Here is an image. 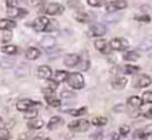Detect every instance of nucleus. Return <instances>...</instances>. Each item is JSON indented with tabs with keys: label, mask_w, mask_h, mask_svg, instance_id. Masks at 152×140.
<instances>
[{
	"label": "nucleus",
	"mask_w": 152,
	"mask_h": 140,
	"mask_svg": "<svg viewBox=\"0 0 152 140\" xmlns=\"http://www.w3.org/2000/svg\"><path fill=\"white\" fill-rule=\"evenodd\" d=\"M66 82L73 90H81L85 86V78H83V75L81 73L73 72V73H67Z\"/></svg>",
	"instance_id": "obj_1"
},
{
	"label": "nucleus",
	"mask_w": 152,
	"mask_h": 140,
	"mask_svg": "<svg viewBox=\"0 0 152 140\" xmlns=\"http://www.w3.org/2000/svg\"><path fill=\"white\" fill-rule=\"evenodd\" d=\"M50 22H51V20L47 16H45V15H43V16H38L37 19L32 22V27H34V30L38 32H47Z\"/></svg>",
	"instance_id": "obj_2"
},
{
	"label": "nucleus",
	"mask_w": 152,
	"mask_h": 140,
	"mask_svg": "<svg viewBox=\"0 0 152 140\" xmlns=\"http://www.w3.org/2000/svg\"><path fill=\"white\" fill-rule=\"evenodd\" d=\"M89 127H90L89 121L81 119V120H73L72 123H69L67 128H69L70 131H74V132H86L89 129Z\"/></svg>",
	"instance_id": "obj_3"
},
{
	"label": "nucleus",
	"mask_w": 152,
	"mask_h": 140,
	"mask_svg": "<svg viewBox=\"0 0 152 140\" xmlns=\"http://www.w3.org/2000/svg\"><path fill=\"white\" fill-rule=\"evenodd\" d=\"M128 40L124 39V38H113L109 42V47L113 51H124V50L128 49Z\"/></svg>",
	"instance_id": "obj_4"
},
{
	"label": "nucleus",
	"mask_w": 152,
	"mask_h": 140,
	"mask_svg": "<svg viewBox=\"0 0 152 140\" xmlns=\"http://www.w3.org/2000/svg\"><path fill=\"white\" fill-rule=\"evenodd\" d=\"M7 16H8V19H22V18H24L27 14H28V11L24 8H20V7H7Z\"/></svg>",
	"instance_id": "obj_5"
},
{
	"label": "nucleus",
	"mask_w": 152,
	"mask_h": 140,
	"mask_svg": "<svg viewBox=\"0 0 152 140\" xmlns=\"http://www.w3.org/2000/svg\"><path fill=\"white\" fill-rule=\"evenodd\" d=\"M128 7V3L125 0H112L109 3H106V12L108 14H113L120 10H125Z\"/></svg>",
	"instance_id": "obj_6"
},
{
	"label": "nucleus",
	"mask_w": 152,
	"mask_h": 140,
	"mask_svg": "<svg viewBox=\"0 0 152 140\" xmlns=\"http://www.w3.org/2000/svg\"><path fill=\"white\" fill-rule=\"evenodd\" d=\"M63 11H65V7L59 3H50L43 10V12L49 16H57V15L63 14Z\"/></svg>",
	"instance_id": "obj_7"
},
{
	"label": "nucleus",
	"mask_w": 152,
	"mask_h": 140,
	"mask_svg": "<svg viewBox=\"0 0 152 140\" xmlns=\"http://www.w3.org/2000/svg\"><path fill=\"white\" fill-rule=\"evenodd\" d=\"M106 34V27L102 23H93L89 27V35L90 37H96V38H101Z\"/></svg>",
	"instance_id": "obj_8"
},
{
	"label": "nucleus",
	"mask_w": 152,
	"mask_h": 140,
	"mask_svg": "<svg viewBox=\"0 0 152 140\" xmlns=\"http://www.w3.org/2000/svg\"><path fill=\"white\" fill-rule=\"evenodd\" d=\"M38 105V103H35V101H32V100H30V98H23V100H19L16 103V109L19 112H26V111H28V109H32L34 106H37Z\"/></svg>",
	"instance_id": "obj_9"
},
{
	"label": "nucleus",
	"mask_w": 152,
	"mask_h": 140,
	"mask_svg": "<svg viewBox=\"0 0 152 140\" xmlns=\"http://www.w3.org/2000/svg\"><path fill=\"white\" fill-rule=\"evenodd\" d=\"M37 75L40 80H50L53 75V70H51V67L47 65H40L39 67L37 69Z\"/></svg>",
	"instance_id": "obj_10"
},
{
	"label": "nucleus",
	"mask_w": 152,
	"mask_h": 140,
	"mask_svg": "<svg viewBox=\"0 0 152 140\" xmlns=\"http://www.w3.org/2000/svg\"><path fill=\"white\" fill-rule=\"evenodd\" d=\"M152 84V78L148 74H140L135 81V89H141V88H147Z\"/></svg>",
	"instance_id": "obj_11"
},
{
	"label": "nucleus",
	"mask_w": 152,
	"mask_h": 140,
	"mask_svg": "<svg viewBox=\"0 0 152 140\" xmlns=\"http://www.w3.org/2000/svg\"><path fill=\"white\" fill-rule=\"evenodd\" d=\"M126 84H128V80L120 74L115 75V77L112 78V88L115 89V90H123L126 86Z\"/></svg>",
	"instance_id": "obj_12"
},
{
	"label": "nucleus",
	"mask_w": 152,
	"mask_h": 140,
	"mask_svg": "<svg viewBox=\"0 0 152 140\" xmlns=\"http://www.w3.org/2000/svg\"><path fill=\"white\" fill-rule=\"evenodd\" d=\"M80 61H81L80 55L72 53V54H67L66 57H65L63 63H65V66H66V67H75V66L80 63Z\"/></svg>",
	"instance_id": "obj_13"
},
{
	"label": "nucleus",
	"mask_w": 152,
	"mask_h": 140,
	"mask_svg": "<svg viewBox=\"0 0 152 140\" xmlns=\"http://www.w3.org/2000/svg\"><path fill=\"white\" fill-rule=\"evenodd\" d=\"M94 47H96V50L104 53V54H108V53L110 51L109 43L106 42L105 39H102V38H98V39L96 40V42H94Z\"/></svg>",
	"instance_id": "obj_14"
},
{
	"label": "nucleus",
	"mask_w": 152,
	"mask_h": 140,
	"mask_svg": "<svg viewBox=\"0 0 152 140\" xmlns=\"http://www.w3.org/2000/svg\"><path fill=\"white\" fill-rule=\"evenodd\" d=\"M62 124H63V119L61 117V116H53V117L49 120V123H47L46 127L49 131H54V129L59 128Z\"/></svg>",
	"instance_id": "obj_15"
},
{
	"label": "nucleus",
	"mask_w": 152,
	"mask_h": 140,
	"mask_svg": "<svg viewBox=\"0 0 152 140\" xmlns=\"http://www.w3.org/2000/svg\"><path fill=\"white\" fill-rule=\"evenodd\" d=\"M15 27H16V23L12 19H8V18L0 19V31H11Z\"/></svg>",
	"instance_id": "obj_16"
},
{
	"label": "nucleus",
	"mask_w": 152,
	"mask_h": 140,
	"mask_svg": "<svg viewBox=\"0 0 152 140\" xmlns=\"http://www.w3.org/2000/svg\"><path fill=\"white\" fill-rule=\"evenodd\" d=\"M126 104H128V106H131L133 109H140L144 103L141 100V97H139V96H131V97H128Z\"/></svg>",
	"instance_id": "obj_17"
},
{
	"label": "nucleus",
	"mask_w": 152,
	"mask_h": 140,
	"mask_svg": "<svg viewBox=\"0 0 152 140\" xmlns=\"http://www.w3.org/2000/svg\"><path fill=\"white\" fill-rule=\"evenodd\" d=\"M26 59L27 61H35L40 57V50L38 47H28L26 50Z\"/></svg>",
	"instance_id": "obj_18"
},
{
	"label": "nucleus",
	"mask_w": 152,
	"mask_h": 140,
	"mask_svg": "<svg viewBox=\"0 0 152 140\" xmlns=\"http://www.w3.org/2000/svg\"><path fill=\"white\" fill-rule=\"evenodd\" d=\"M40 45H42L45 49H53V47H55V45H57V40H55V38L51 37V35H46L45 38H42Z\"/></svg>",
	"instance_id": "obj_19"
},
{
	"label": "nucleus",
	"mask_w": 152,
	"mask_h": 140,
	"mask_svg": "<svg viewBox=\"0 0 152 140\" xmlns=\"http://www.w3.org/2000/svg\"><path fill=\"white\" fill-rule=\"evenodd\" d=\"M43 125H45V121L38 117L32 119V120H28V123H27V127H28V129H31V131H38V129H40Z\"/></svg>",
	"instance_id": "obj_20"
},
{
	"label": "nucleus",
	"mask_w": 152,
	"mask_h": 140,
	"mask_svg": "<svg viewBox=\"0 0 152 140\" xmlns=\"http://www.w3.org/2000/svg\"><path fill=\"white\" fill-rule=\"evenodd\" d=\"M66 77H67V72H65V70H57V72L54 73V75H51L50 80H53L57 84H61V82H63V81H66Z\"/></svg>",
	"instance_id": "obj_21"
},
{
	"label": "nucleus",
	"mask_w": 152,
	"mask_h": 140,
	"mask_svg": "<svg viewBox=\"0 0 152 140\" xmlns=\"http://www.w3.org/2000/svg\"><path fill=\"white\" fill-rule=\"evenodd\" d=\"M45 100H46V103L49 104L51 108H59L61 104H62L59 98L55 97V95H46L45 96Z\"/></svg>",
	"instance_id": "obj_22"
},
{
	"label": "nucleus",
	"mask_w": 152,
	"mask_h": 140,
	"mask_svg": "<svg viewBox=\"0 0 152 140\" xmlns=\"http://www.w3.org/2000/svg\"><path fill=\"white\" fill-rule=\"evenodd\" d=\"M74 18H75V20L80 23H89L90 22V15L88 14V12H83V11L75 12Z\"/></svg>",
	"instance_id": "obj_23"
},
{
	"label": "nucleus",
	"mask_w": 152,
	"mask_h": 140,
	"mask_svg": "<svg viewBox=\"0 0 152 140\" xmlns=\"http://www.w3.org/2000/svg\"><path fill=\"white\" fill-rule=\"evenodd\" d=\"M18 51H19V49H18L15 45L1 46V53H4V54H7V55H15V54H18Z\"/></svg>",
	"instance_id": "obj_24"
},
{
	"label": "nucleus",
	"mask_w": 152,
	"mask_h": 140,
	"mask_svg": "<svg viewBox=\"0 0 152 140\" xmlns=\"http://www.w3.org/2000/svg\"><path fill=\"white\" fill-rule=\"evenodd\" d=\"M123 58H124V61H128V62H136V61H139L140 55H139L137 51H126L123 55Z\"/></svg>",
	"instance_id": "obj_25"
},
{
	"label": "nucleus",
	"mask_w": 152,
	"mask_h": 140,
	"mask_svg": "<svg viewBox=\"0 0 152 140\" xmlns=\"http://www.w3.org/2000/svg\"><path fill=\"white\" fill-rule=\"evenodd\" d=\"M149 136H152V124L144 127V128L139 132V137H140L141 140H145L147 137H149Z\"/></svg>",
	"instance_id": "obj_26"
},
{
	"label": "nucleus",
	"mask_w": 152,
	"mask_h": 140,
	"mask_svg": "<svg viewBox=\"0 0 152 140\" xmlns=\"http://www.w3.org/2000/svg\"><path fill=\"white\" fill-rule=\"evenodd\" d=\"M88 113V108L86 106H81L78 109H70L69 111V114L74 116V117H80V116H85Z\"/></svg>",
	"instance_id": "obj_27"
},
{
	"label": "nucleus",
	"mask_w": 152,
	"mask_h": 140,
	"mask_svg": "<svg viewBox=\"0 0 152 140\" xmlns=\"http://www.w3.org/2000/svg\"><path fill=\"white\" fill-rule=\"evenodd\" d=\"M90 123H92L93 125H96V127H102V125H105V124L108 123V119L104 117V116H96V117L92 119Z\"/></svg>",
	"instance_id": "obj_28"
},
{
	"label": "nucleus",
	"mask_w": 152,
	"mask_h": 140,
	"mask_svg": "<svg viewBox=\"0 0 152 140\" xmlns=\"http://www.w3.org/2000/svg\"><path fill=\"white\" fill-rule=\"evenodd\" d=\"M123 72L125 73V74H136V73L140 72V67L135 66V65H126L123 67Z\"/></svg>",
	"instance_id": "obj_29"
},
{
	"label": "nucleus",
	"mask_w": 152,
	"mask_h": 140,
	"mask_svg": "<svg viewBox=\"0 0 152 140\" xmlns=\"http://www.w3.org/2000/svg\"><path fill=\"white\" fill-rule=\"evenodd\" d=\"M12 39V32L11 31H0V42L8 43Z\"/></svg>",
	"instance_id": "obj_30"
},
{
	"label": "nucleus",
	"mask_w": 152,
	"mask_h": 140,
	"mask_svg": "<svg viewBox=\"0 0 152 140\" xmlns=\"http://www.w3.org/2000/svg\"><path fill=\"white\" fill-rule=\"evenodd\" d=\"M88 4L90 7H94V8H100L106 4V0H88Z\"/></svg>",
	"instance_id": "obj_31"
},
{
	"label": "nucleus",
	"mask_w": 152,
	"mask_h": 140,
	"mask_svg": "<svg viewBox=\"0 0 152 140\" xmlns=\"http://www.w3.org/2000/svg\"><path fill=\"white\" fill-rule=\"evenodd\" d=\"M139 49L141 50H149L152 49V39H143L139 45Z\"/></svg>",
	"instance_id": "obj_32"
},
{
	"label": "nucleus",
	"mask_w": 152,
	"mask_h": 140,
	"mask_svg": "<svg viewBox=\"0 0 152 140\" xmlns=\"http://www.w3.org/2000/svg\"><path fill=\"white\" fill-rule=\"evenodd\" d=\"M24 117L27 119V120H32V119H35L38 116V109H28V111H26L24 112Z\"/></svg>",
	"instance_id": "obj_33"
},
{
	"label": "nucleus",
	"mask_w": 152,
	"mask_h": 140,
	"mask_svg": "<svg viewBox=\"0 0 152 140\" xmlns=\"http://www.w3.org/2000/svg\"><path fill=\"white\" fill-rule=\"evenodd\" d=\"M77 66L80 67L81 72H85V70H89L90 62H89V59H83V61H80V63H78Z\"/></svg>",
	"instance_id": "obj_34"
},
{
	"label": "nucleus",
	"mask_w": 152,
	"mask_h": 140,
	"mask_svg": "<svg viewBox=\"0 0 152 140\" xmlns=\"http://www.w3.org/2000/svg\"><path fill=\"white\" fill-rule=\"evenodd\" d=\"M11 133L7 128H0V140H10Z\"/></svg>",
	"instance_id": "obj_35"
},
{
	"label": "nucleus",
	"mask_w": 152,
	"mask_h": 140,
	"mask_svg": "<svg viewBox=\"0 0 152 140\" xmlns=\"http://www.w3.org/2000/svg\"><path fill=\"white\" fill-rule=\"evenodd\" d=\"M143 103H148V104H152V92L151 90H147L143 93V97H141Z\"/></svg>",
	"instance_id": "obj_36"
},
{
	"label": "nucleus",
	"mask_w": 152,
	"mask_h": 140,
	"mask_svg": "<svg viewBox=\"0 0 152 140\" xmlns=\"http://www.w3.org/2000/svg\"><path fill=\"white\" fill-rule=\"evenodd\" d=\"M129 131H131V127L129 125H121L120 129H118V135L120 136H126L129 133Z\"/></svg>",
	"instance_id": "obj_37"
},
{
	"label": "nucleus",
	"mask_w": 152,
	"mask_h": 140,
	"mask_svg": "<svg viewBox=\"0 0 152 140\" xmlns=\"http://www.w3.org/2000/svg\"><path fill=\"white\" fill-rule=\"evenodd\" d=\"M135 19H136V20H139V22H143V23H149L151 18H149L148 15H136Z\"/></svg>",
	"instance_id": "obj_38"
},
{
	"label": "nucleus",
	"mask_w": 152,
	"mask_h": 140,
	"mask_svg": "<svg viewBox=\"0 0 152 140\" xmlns=\"http://www.w3.org/2000/svg\"><path fill=\"white\" fill-rule=\"evenodd\" d=\"M18 3L19 0H6L7 7H18Z\"/></svg>",
	"instance_id": "obj_39"
},
{
	"label": "nucleus",
	"mask_w": 152,
	"mask_h": 140,
	"mask_svg": "<svg viewBox=\"0 0 152 140\" xmlns=\"http://www.w3.org/2000/svg\"><path fill=\"white\" fill-rule=\"evenodd\" d=\"M143 116H144L145 119H149V120H152V108L147 109V111L143 113Z\"/></svg>",
	"instance_id": "obj_40"
},
{
	"label": "nucleus",
	"mask_w": 152,
	"mask_h": 140,
	"mask_svg": "<svg viewBox=\"0 0 152 140\" xmlns=\"http://www.w3.org/2000/svg\"><path fill=\"white\" fill-rule=\"evenodd\" d=\"M73 96H74V95H73V93H70V92H66V90H65V92H62V93H61V97H62V98H66V97H73Z\"/></svg>",
	"instance_id": "obj_41"
},
{
	"label": "nucleus",
	"mask_w": 152,
	"mask_h": 140,
	"mask_svg": "<svg viewBox=\"0 0 152 140\" xmlns=\"http://www.w3.org/2000/svg\"><path fill=\"white\" fill-rule=\"evenodd\" d=\"M31 1V4H34V6H40V4H43L46 0H30Z\"/></svg>",
	"instance_id": "obj_42"
},
{
	"label": "nucleus",
	"mask_w": 152,
	"mask_h": 140,
	"mask_svg": "<svg viewBox=\"0 0 152 140\" xmlns=\"http://www.w3.org/2000/svg\"><path fill=\"white\" fill-rule=\"evenodd\" d=\"M109 140H120V135H118V132H117V133H113L112 136H110Z\"/></svg>",
	"instance_id": "obj_43"
},
{
	"label": "nucleus",
	"mask_w": 152,
	"mask_h": 140,
	"mask_svg": "<svg viewBox=\"0 0 152 140\" xmlns=\"http://www.w3.org/2000/svg\"><path fill=\"white\" fill-rule=\"evenodd\" d=\"M27 137H28V133H22V135H19V140H26Z\"/></svg>",
	"instance_id": "obj_44"
},
{
	"label": "nucleus",
	"mask_w": 152,
	"mask_h": 140,
	"mask_svg": "<svg viewBox=\"0 0 152 140\" xmlns=\"http://www.w3.org/2000/svg\"><path fill=\"white\" fill-rule=\"evenodd\" d=\"M4 124H6L4 119H3V117H0V128H4Z\"/></svg>",
	"instance_id": "obj_45"
},
{
	"label": "nucleus",
	"mask_w": 152,
	"mask_h": 140,
	"mask_svg": "<svg viewBox=\"0 0 152 140\" xmlns=\"http://www.w3.org/2000/svg\"><path fill=\"white\" fill-rule=\"evenodd\" d=\"M34 140H51V139H50V137H45V136H43V137H37V139H34Z\"/></svg>",
	"instance_id": "obj_46"
}]
</instances>
